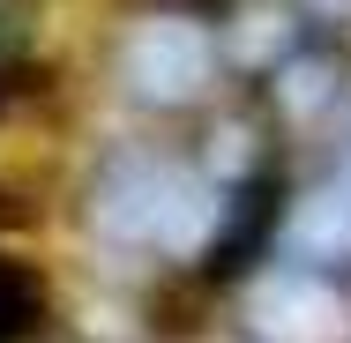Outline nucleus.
I'll list each match as a JSON object with an SVG mask.
<instances>
[{
	"instance_id": "3",
	"label": "nucleus",
	"mask_w": 351,
	"mask_h": 343,
	"mask_svg": "<svg viewBox=\"0 0 351 343\" xmlns=\"http://www.w3.org/2000/svg\"><path fill=\"white\" fill-rule=\"evenodd\" d=\"M284 172L277 164H254L224 202H217V224L210 239H202V254H195V276L210 283V291H224V283H247V276L269 262V246H277L284 231Z\"/></svg>"
},
{
	"instance_id": "6",
	"label": "nucleus",
	"mask_w": 351,
	"mask_h": 343,
	"mask_svg": "<svg viewBox=\"0 0 351 343\" xmlns=\"http://www.w3.org/2000/svg\"><path fill=\"white\" fill-rule=\"evenodd\" d=\"M38 23H45L38 0H0V90L15 75H30V60H38Z\"/></svg>"
},
{
	"instance_id": "5",
	"label": "nucleus",
	"mask_w": 351,
	"mask_h": 343,
	"mask_svg": "<svg viewBox=\"0 0 351 343\" xmlns=\"http://www.w3.org/2000/svg\"><path fill=\"white\" fill-rule=\"evenodd\" d=\"M45 329V283L0 254V343H30Z\"/></svg>"
},
{
	"instance_id": "4",
	"label": "nucleus",
	"mask_w": 351,
	"mask_h": 343,
	"mask_svg": "<svg viewBox=\"0 0 351 343\" xmlns=\"http://www.w3.org/2000/svg\"><path fill=\"white\" fill-rule=\"evenodd\" d=\"M299 239H306L314 254H351V135L337 142L322 187H314L306 209H299Z\"/></svg>"
},
{
	"instance_id": "1",
	"label": "nucleus",
	"mask_w": 351,
	"mask_h": 343,
	"mask_svg": "<svg viewBox=\"0 0 351 343\" xmlns=\"http://www.w3.org/2000/svg\"><path fill=\"white\" fill-rule=\"evenodd\" d=\"M82 224L112 254H202L217 224L210 179L172 149H112L82 187Z\"/></svg>"
},
{
	"instance_id": "2",
	"label": "nucleus",
	"mask_w": 351,
	"mask_h": 343,
	"mask_svg": "<svg viewBox=\"0 0 351 343\" xmlns=\"http://www.w3.org/2000/svg\"><path fill=\"white\" fill-rule=\"evenodd\" d=\"M112 60H120V90L149 112H195L224 82V45L195 15H142Z\"/></svg>"
}]
</instances>
